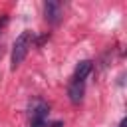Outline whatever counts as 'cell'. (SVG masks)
Segmentation results:
<instances>
[{
    "label": "cell",
    "mask_w": 127,
    "mask_h": 127,
    "mask_svg": "<svg viewBox=\"0 0 127 127\" xmlns=\"http://www.w3.org/2000/svg\"><path fill=\"white\" fill-rule=\"evenodd\" d=\"M32 42H34V34H32L30 30L22 32V34L16 38V42H14V46H12V58H10V62H12V69H16V67L24 62L28 50L32 48Z\"/></svg>",
    "instance_id": "6da1fadb"
},
{
    "label": "cell",
    "mask_w": 127,
    "mask_h": 127,
    "mask_svg": "<svg viewBox=\"0 0 127 127\" xmlns=\"http://www.w3.org/2000/svg\"><path fill=\"white\" fill-rule=\"evenodd\" d=\"M48 113L50 107L42 99H34L28 109V127H46L48 125Z\"/></svg>",
    "instance_id": "7a4b0ae2"
},
{
    "label": "cell",
    "mask_w": 127,
    "mask_h": 127,
    "mask_svg": "<svg viewBox=\"0 0 127 127\" xmlns=\"http://www.w3.org/2000/svg\"><path fill=\"white\" fill-rule=\"evenodd\" d=\"M62 12H64V6L62 2H54V0H48L44 4V16H46V22L56 26L60 20H62Z\"/></svg>",
    "instance_id": "3957f363"
},
{
    "label": "cell",
    "mask_w": 127,
    "mask_h": 127,
    "mask_svg": "<svg viewBox=\"0 0 127 127\" xmlns=\"http://www.w3.org/2000/svg\"><path fill=\"white\" fill-rule=\"evenodd\" d=\"M91 69H93V62H91V60H83V62H79V64L75 65L73 75H71L69 81H83V83H85V77L91 73Z\"/></svg>",
    "instance_id": "277c9868"
},
{
    "label": "cell",
    "mask_w": 127,
    "mask_h": 127,
    "mask_svg": "<svg viewBox=\"0 0 127 127\" xmlns=\"http://www.w3.org/2000/svg\"><path fill=\"white\" fill-rule=\"evenodd\" d=\"M83 91H85V83H83V81H69L67 95H69V101H71L73 105H77V103L83 99Z\"/></svg>",
    "instance_id": "5b68a950"
},
{
    "label": "cell",
    "mask_w": 127,
    "mask_h": 127,
    "mask_svg": "<svg viewBox=\"0 0 127 127\" xmlns=\"http://www.w3.org/2000/svg\"><path fill=\"white\" fill-rule=\"evenodd\" d=\"M6 22H8V16H2V18H0V30H2V26H4Z\"/></svg>",
    "instance_id": "8992f818"
},
{
    "label": "cell",
    "mask_w": 127,
    "mask_h": 127,
    "mask_svg": "<svg viewBox=\"0 0 127 127\" xmlns=\"http://www.w3.org/2000/svg\"><path fill=\"white\" fill-rule=\"evenodd\" d=\"M119 127H125V119H121V123H119Z\"/></svg>",
    "instance_id": "52a82bcc"
}]
</instances>
